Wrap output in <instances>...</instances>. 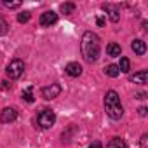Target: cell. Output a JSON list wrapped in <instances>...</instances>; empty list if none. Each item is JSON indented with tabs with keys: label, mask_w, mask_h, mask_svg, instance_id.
Here are the masks:
<instances>
[{
	"label": "cell",
	"mask_w": 148,
	"mask_h": 148,
	"mask_svg": "<svg viewBox=\"0 0 148 148\" xmlns=\"http://www.w3.org/2000/svg\"><path fill=\"white\" fill-rule=\"evenodd\" d=\"M82 56L87 63H94L99 58V51H101V44H99V37L92 32H86L82 37Z\"/></svg>",
	"instance_id": "obj_1"
},
{
	"label": "cell",
	"mask_w": 148,
	"mask_h": 148,
	"mask_svg": "<svg viewBox=\"0 0 148 148\" xmlns=\"http://www.w3.org/2000/svg\"><path fill=\"white\" fill-rule=\"evenodd\" d=\"M105 110L108 113L110 119L113 120H120L124 115V108L120 105V98L117 94V91H108L105 96Z\"/></svg>",
	"instance_id": "obj_2"
},
{
	"label": "cell",
	"mask_w": 148,
	"mask_h": 148,
	"mask_svg": "<svg viewBox=\"0 0 148 148\" xmlns=\"http://www.w3.org/2000/svg\"><path fill=\"white\" fill-rule=\"evenodd\" d=\"M37 122H38V127L42 129H51L56 122V115L52 110H42L38 115H37Z\"/></svg>",
	"instance_id": "obj_3"
},
{
	"label": "cell",
	"mask_w": 148,
	"mask_h": 148,
	"mask_svg": "<svg viewBox=\"0 0 148 148\" xmlns=\"http://www.w3.org/2000/svg\"><path fill=\"white\" fill-rule=\"evenodd\" d=\"M7 75H9V79H19L21 75H23V71H25V63L21 61V59H12L11 63H9V66H7Z\"/></svg>",
	"instance_id": "obj_4"
},
{
	"label": "cell",
	"mask_w": 148,
	"mask_h": 148,
	"mask_svg": "<svg viewBox=\"0 0 148 148\" xmlns=\"http://www.w3.org/2000/svg\"><path fill=\"white\" fill-rule=\"evenodd\" d=\"M59 94H61V86L59 84H51V86L42 89V98L44 99H54Z\"/></svg>",
	"instance_id": "obj_5"
},
{
	"label": "cell",
	"mask_w": 148,
	"mask_h": 148,
	"mask_svg": "<svg viewBox=\"0 0 148 148\" xmlns=\"http://www.w3.org/2000/svg\"><path fill=\"white\" fill-rule=\"evenodd\" d=\"M16 119H18V112L14 108H4L2 113H0V122H4V124L14 122Z\"/></svg>",
	"instance_id": "obj_6"
},
{
	"label": "cell",
	"mask_w": 148,
	"mask_h": 148,
	"mask_svg": "<svg viewBox=\"0 0 148 148\" xmlns=\"http://www.w3.org/2000/svg\"><path fill=\"white\" fill-rule=\"evenodd\" d=\"M54 23H58V14L54 11H47V12H44L40 16V25L42 26H51Z\"/></svg>",
	"instance_id": "obj_7"
},
{
	"label": "cell",
	"mask_w": 148,
	"mask_h": 148,
	"mask_svg": "<svg viewBox=\"0 0 148 148\" xmlns=\"http://www.w3.org/2000/svg\"><path fill=\"white\" fill-rule=\"evenodd\" d=\"M103 9L108 12L110 19H112L113 23H117V21L120 19V12H119V9H117L115 5H110V4H103Z\"/></svg>",
	"instance_id": "obj_8"
},
{
	"label": "cell",
	"mask_w": 148,
	"mask_h": 148,
	"mask_svg": "<svg viewBox=\"0 0 148 148\" xmlns=\"http://www.w3.org/2000/svg\"><path fill=\"white\" fill-rule=\"evenodd\" d=\"M66 73L70 77H79L80 73H82V66L79 63H68L66 64Z\"/></svg>",
	"instance_id": "obj_9"
},
{
	"label": "cell",
	"mask_w": 148,
	"mask_h": 148,
	"mask_svg": "<svg viewBox=\"0 0 148 148\" xmlns=\"http://www.w3.org/2000/svg\"><path fill=\"white\" fill-rule=\"evenodd\" d=\"M131 49L136 52V54H139V56H143L145 52H146V44L143 42V40H139V38H136V40H132V44H131Z\"/></svg>",
	"instance_id": "obj_10"
},
{
	"label": "cell",
	"mask_w": 148,
	"mask_h": 148,
	"mask_svg": "<svg viewBox=\"0 0 148 148\" xmlns=\"http://www.w3.org/2000/svg\"><path fill=\"white\" fill-rule=\"evenodd\" d=\"M106 52H108V56H112V58H119V56H120V52H122V47H120L119 44L112 42V44H108V45H106Z\"/></svg>",
	"instance_id": "obj_11"
},
{
	"label": "cell",
	"mask_w": 148,
	"mask_h": 148,
	"mask_svg": "<svg viewBox=\"0 0 148 148\" xmlns=\"http://www.w3.org/2000/svg\"><path fill=\"white\" fill-rule=\"evenodd\" d=\"M106 148H127V145H125V141L122 138H112L108 141Z\"/></svg>",
	"instance_id": "obj_12"
},
{
	"label": "cell",
	"mask_w": 148,
	"mask_h": 148,
	"mask_svg": "<svg viewBox=\"0 0 148 148\" xmlns=\"http://www.w3.org/2000/svg\"><path fill=\"white\" fill-rule=\"evenodd\" d=\"M131 80L134 84H146V70H141V71L134 73V75L131 77Z\"/></svg>",
	"instance_id": "obj_13"
},
{
	"label": "cell",
	"mask_w": 148,
	"mask_h": 148,
	"mask_svg": "<svg viewBox=\"0 0 148 148\" xmlns=\"http://www.w3.org/2000/svg\"><path fill=\"white\" fill-rule=\"evenodd\" d=\"M105 73H106L108 77H112V79H115V77L120 75V71H119V66H117V64H108V66L105 68Z\"/></svg>",
	"instance_id": "obj_14"
},
{
	"label": "cell",
	"mask_w": 148,
	"mask_h": 148,
	"mask_svg": "<svg viewBox=\"0 0 148 148\" xmlns=\"http://www.w3.org/2000/svg\"><path fill=\"white\" fill-rule=\"evenodd\" d=\"M117 66H119V71H122V73H127V71L131 70V61H129L127 58H120V63H119Z\"/></svg>",
	"instance_id": "obj_15"
},
{
	"label": "cell",
	"mask_w": 148,
	"mask_h": 148,
	"mask_svg": "<svg viewBox=\"0 0 148 148\" xmlns=\"http://www.w3.org/2000/svg\"><path fill=\"white\" fill-rule=\"evenodd\" d=\"M21 96H23V99L26 101V103H33V87L30 86V87H26V89H23V92H21Z\"/></svg>",
	"instance_id": "obj_16"
},
{
	"label": "cell",
	"mask_w": 148,
	"mask_h": 148,
	"mask_svg": "<svg viewBox=\"0 0 148 148\" xmlns=\"http://www.w3.org/2000/svg\"><path fill=\"white\" fill-rule=\"evenodd\" d=\"M7 32H9V25H7L5 18L0 14V37H2V35H7Z\"/></svg>",
	"instance_id": "obj_17"
},
{
	"label": "cell",
	"mask_w": 148,
	"mask_h": 148,
	"mask_svg": "<svg viewBox=\"0 0 148 148\" xmlns=\"http://www.w3.org/2000/svg\"><path fill=\"white\" fill-rule=\"evenodd\" d=\"M73 11H75V4H63L61 5V12L63 14H71Z\"/></svg>",
	"instance_id": "obj_18"
},
{
	"label": "cell",
	"mask_w": 148,
	"mask_h": 148,
	"mask_svg": "<svg viewBox=\"0 0 148 148\" xmlns=\"http://www.w3.org/2000/svg\"><path fill=\"white\" fill-rule=\"evenodd\" d=\"M30 12H21V14H18V21L19 23H28L30 21Z\"/></svg>",
	"instance_id": "obj_19"
},
{
	"label": "cell",
	"mask_w": 148,
	"mask_h": 148,
	"mask_svg": "<svg viewBox=\"0 0 148 148\" xmlns=\"http://www.w3.org/2000/svg\"><path fill=\"white\" fill-rule=\"evenodd\" d=\"M4 5L9 7V9H16V7L21 5V2H7V0H4Z\"/></svg>",
	"instance_id": "obj_20"
},
{
	"label": "cell",
	"mask_w": 148,
	"mask_h": 148,
	"mask_svg": "<svg viewBox=\"0 0 148 148\" xmlns=\"http://www.w3.org/2000/svg\"><path fill=\"white\" fill-rule=\"evenodd\" d=\"M139 145H141V148H148V134H143V136H141Z\"/></svg>",
	"instance_id": "obj_21"
},
{
	"label": "cell",
	"mask_w": 148,
	"mask_h": 148,
	"mask_svg": "<svg viewBox=\"0 0 148 148\" xmlns=\"http://www.w3.org/2000/svg\"><path fill=\"white\" fill-rule=\"evenodd\" d=\"M89 148H103V145H101V143H98V141H96V143H92V145H91V146H89Z\"/></svg>",
	"instance_id": "obj_22"
},
{
	"label": "cell",
	"mask_w": 148,
	"mask_h": 148,
	"mask_svg": "<svg viewBox=\"0 0 148 148\" xmlns=\"http://www.w3.org/2000/svg\"><path fill=\"white\" fill-rule=\"evenodd\" d=\"M139 115H141V117H145V115H146V108H145V106H141V108H139Z\"/></svg>",
	"instance_id": "obj_23"
},
{
	"label": "cell",
	"mask_w": 148,
	"mask_h": 148,
	"mask_svg": "<svg viewBox=\"0 0 148 148\" xmlns=\"http://www.w3.org/2000/svg\"><path fill=\"white\" fill-rule=\"evenodd\" d=\"M98 25L103 26V25H105V19H103V18H98Z\"/></svg>",
	"instance_id": "obj_24"
},
{
	"label": "cell",
	"mask_w": 148,
	"mask_h": 148,
	"mask_svg": "<svg viewBox=\"0 0 148 148\" xmlns=\"http://www.w3.org/2000/svg\"><path fill=\"white\" fill-rule=\"evenodd\" d=\"M145 96H146L145 92H138V99H145Z\"/></svg>",
	"instance_id": "obj_25"
}]
</instances>
